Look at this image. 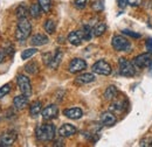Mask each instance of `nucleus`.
<instances>
[{"label":"nucleus","mask_w":152,"mask_h":147,"mask_svg":"<svg viewBox=\"0 0 152 147\" xmlns=\"http://www.w3.org/2000/svg\"><path fill=\"white\" fill-rule=\"evenodd\" d=\"M29 42H31V44L34 46V47H40V46L47 44V43L49 42V39H48L47 35L39 33V34H35V35H33V36L31 37V41H29Z\"/></svg>","instance_id":"nucleus-15"},{"label":"nucleus","mask_w":152,"mask_h":147,"mask_svg":"<svg viewBox=\"0 0 152 147\" xmlns=\"http://www.w3.org/2000/svg\"><path fill=\"white\" fill-rule=\"evenodd\" d=\"M101 123L104 126H114L117 123V118L111 111H105L101 114Z\"/></svg>","instance_id":"nucleus-11"},{"label":"nucleus","mask_w":152,"mask_h":147,"mask_svg":"<svg viewBox=\"0 0 152 147\" xmlns=\"http://www.w3.org/2000/svg\"><path fill=\"white\" fill-rule=\"evenodd\" d=\"M38 4L40 5L42 12L49 13L52 9V0H38Z\"/></svg>","instance_id":"nucleus-27"},{"label":"nucleus","mask_w":152,"mask_h":147,"mask_svg":"<svg viewBox=\"0 0 152 147\" xmlns=\"http://www.w3.org/2000/svg\"><path fill=\"white\" fill-rule=\"evenodd\" d=\"M43 27H45V31L48 34H53L55 32V29H56V23H55L54 20H47L45 22V26Z\"/></svg>","instance_id":"nucleus-28"},{"label":"nucleus","mask_w":152,"mask_h":147,"mask_svg":"<svg viewBox=\"0 0 152 147\" xmlns=\"http://www.w3.org/2000/svg\"><path fill=\"white\" fill-rule=\"evenodd\" d=\"M23 69H25L26 73L29 74V75H35V74L39 73V64L35 61H31L23 67Z\"/></svg>","instance_id":"nucleus-21"},{"label":"nucleus","mask_w":152,"mask_h":147,"mask_svg":"<svg viewBox=\"0 0 152 147\" xmlns=\"http://www.w3.org/2000/svg\"><path fill=\"white\" fill-rule=\"evenodd\" d=\"M28 106V97L25 96V95H20L17 96L14 99H13V108L15 110L21 111L23 109H26Z\"/></svg>","instance_id":"nucleus-13"},{"label":"nucleus","mask_w":152,"mask_h":147,"mask_svg":"<svg viewBox=\"0 0 152 147\" xmlns=\"http://www.w3.org/2000/svg\"><path fill=\"white\" fill-rule=\"evenodd\" d=\"M54 146H64V143L61 141V140H56L55 144H54Z\"/></svg>","instance_id":"nucleus-39"},{"label":"nucleus","mask_w":152,"mask_h":147,"mask_svg":"<svg viewBox=\"0 0 152 147\" xmlns=\"http://www.w3.org/2000/svg\"><path fill=\"white\" fill-rule=\"evenodd\" d=\"M42 111V103L40 100H35L34 103H32V105L29 106V114L33 118H37Z\"/></svg>","instance_id":"nucleus-19"},{"label":"nucleus","mask_w":152,"mask_h":147,"mask_svg":"<svg viewBox=\"0 0 152 147\" xmlns=\"http://www.w3.org/2000/svg\"><path fill=\"white\" fill-rule=\"evenodd\" d=\"M41 13H42V9H41V7H40V5H39L38 2L37 4H33L31 6V8H29V15L32 18L38 19L41 15Z\"/></svg>","instance_id":"nucleus-23"},{"label":"nucleus","mask_w":152,"mask_h":147,"mask_svg":"<svg viewBox=\"0 0 152 147\" xmlns=\"http://www.w3.org/2000/svg\"><path fill=\"white\" fill-rule=\"evenodd\" d=\"M145 47H146L148 52L152 54V37H149V39L146 40V42H145Z\"/></svg>","instance_id":"nucleus-37"},{"label":"nucleus","mask_w":152,"mask_h":147,"mask_svg":"<svg viewBox=\"0 0 152 147\" xmlns=\"http://www.w3.org/2000/svg\"><path fill=\"white\" fill-rule=\"evenodd\" d=\"M118 95V90L115 85H109L104 91V99L105 100H114Z\"/></svg>","instance_id":"nucleus-20"},{"label":"nucleus","mask_w":152,"mask_h":147,"mask_svg":"<svg viewBox=\"0 0 152 147\" xmlns=\"http://www.w3.org/2000/svg\"><path fill=\"white\" fill-rule=\"evenodd\" d=\"M87 2H88V0H75L74 1V6L77 9H83L87 6Z\"/></svg>","instance_id":"nucleus-32"},{"label":"nucleus","mask_w":152,"mask_h":147,"mask_svg":"<svg viewBox=\"0 0 152 147\" xmlns=\"http://www.w3.org/2000/svg\"><path fill=\"white\" fill-rule=\"evenodd\" d=\"M118 65H119V74L125 77H132L136 74V68L133 67L132 62H129L126 58L121 57L118 60Z\"/></svg>","instance_id":"nucleus-4"},{"label":"nucleus","mask_w":152,"mask_h":147,"mask_svg":"<svg viewBox=\"0 0 152 147\" xmlns=\"http://www.w3.org/2000/svg\"><path fill=\"white\" fill-rule=\"evenodd\" d=\"M17 84L19 87L20 91L22 92V95L27 96V97H31L32 96V84H31V81L29 78L26 76V75H18L17 76Z\"/></svg>","instance_id":"nucleus-5"},{"label":"nucleus","mask_w":152,"mask_h":147,"mask_svg":"<svg viewBox=\"0 0 152 147\" xmlns=\"http://www.w3.org/2000/svg\"><path fill=\"white\" fill-rule=\"evenodd\" d=\"M86 68H87V62H86L84 60H82V58H78V57L73 58V60L70 61L69 65H68V70H69L70 74L81 73V71H83Z\"/></svg>","instance_id":"nucleus-9"},{"label":"nucleus","mask_w":152,"mask_h":147,"mask_svg":"<svg viewBox=\"0 0 152 147\" xmlns=\"http://www.w3.org/2000/svg\"><path fill=\"white\" fill-rule=\"evenodd\" d=\"M91 71L94 74H97V75H102V76H109L113 69H111V65L104 61V60H99L95 62L91 67Z\"/></svg>","instance_id":"nucleus-6"},{"label":"nucleus","mask_w":152,"mask_h":147,"mask_svg":"<svg viewBox=\"0 0 152 147\" xmlns=\"http://www.w3.org/2000/svg\"><path fill=\"white\" fill-rule=\"evenodd\" d=\"M125 103L124 102H121V100H117L114 102L111 105H110V111L111 112H123L125 109Z\"/></svg>","instance_id":"nucleus-26"},{"label":"nucleus","mask_w":152,"mask_h":147,"mask_svg":"<svg viewBox=\"0 0 152 147\" xmlns=\"http://www.w3.org/2000/svg\"><path fill=\"white\" fill-rule=\"evenodd\" d=\"M62 57H63L62 50H61V49H56V52H55V54L52 57V61H50V63H49L48 67H49L50 69H56L57 67L60 65L61 61H62Z\"/></svg>","instance_id":"nucleus-18"},{"label":"nucleus","mask_w":152,"mask_h":147,"mask_svg":"<svg viewBox=\"0 0 152 147\" xmlns=\"http://www.w3.org/2000/svg\"><path fill=\"white\" fill-rule=\"evenodd\" d=\"M38 53V49L37 48H28V49H25L22 53H21V58L22 60H28L31 58L32 56H34Z\"/></svg>","instance_id":"nucleus-29"},{"label":"nucleus","mask_w":152,"mask_h":147,"mask_svg":"<svg viewBox=\"0 0 152 147\" xmlns=\"http://www.w3.org/2000/svg\"><path fill=\"white\" fill-rule=\"evenodd\" d=\"M17 138H18V134L15 131H6L2 134H0V146H12L15 143Z\"/></svg>","instance_id":"nucleus-8"},{"label":"nucleus","mask_w":152,"mask_h":147,"mask_svg":"<svg viewBox=\"0 0 152 147\" xmlns=\"http://www.w3.org/2000/svg\"><path fill=\"white\" fill-rule=\"evenodd\" d=\"M93 9L96 11V12H99V11L103 9V4H102L101 0H96L95 2L93 4Z\"/></svg>","instance_id":"nucleus-33"},{"label":"nucleus","mask_w":152,"mask_h":147,"mask_svg":"<svg viewBox=\"0 0 152 147\" xmlns=\"http://www.w3.org/2000/svg\"><path fill=\"white\" fill-rule=\"evenodd\" d=\"M55 133H56V129H55V126L53 124H41L35 130L37 139L39 141H42V143H47V141L54 140Z\"/></svg>","instance_id":"nucleus-1"},{"label":"nucleus","mask_w":152,"mask_h":147,"mask_svg":"<svg viewBox=\"0 0 152 147\" xmlns=\"http://www.w3.org/2000/svg\"><path fill=\"white\" fill-rule=\"evenodd\" d=\"M68 41L73 46H80L83 42V35H82L81 31H74V32H72L68 35Z\"/></svg>","instance_id":"nucleus-17"},{"label":"nucleus","mask_w":152,"mask_h":147,"mask_svg":"<svg viewBox=\"0 0 152 147\" xmlns=\"http://www.w3.org/2000/svg\"><path fill=\"white\" fill-rule=\"evenodd\" d=\"M58 114V108L55 104H50L48 106H46L43 110L41 111V116L43 118V120H52L55 119Z\"/></svg>","instance_id":"nucleus-10"},{"label":"nucleus","mask_w":152,"mask_h":147,"mask_svg":"<svg viewBox=\"0 0 152 147\" xmlns=\"http://www.w3.org/2000/svg\"><path fill=\"white\" fill-rule=\"evenodd\" d=\"M96 79L95 75L91 73H84V74H81L78 75L77 77L75 78V83L76 84H89V83H93L94 81Z\"/></svg>","instance_id":"nucleus-14"},{"label":"nucleus","mask_w":152,"mask_h":147,"mask_svg":"<svg viewBox=\"0 0 152 147\" xmlns=\"http://www.w3.org/2000/svg\"><path fill=\"white\" fill-rule=\"evenodd\" d=\"M117 2H118V6L121 8H125L128 5V0H117Z\"/></svg>","instance_id":"nucleus-38"},{"label":"nucleus","mask_w":152,"mask_h":147,"mask_svg":"<svg viewBox=\"0 0 152 147\" xmlns=\"http://www.w3.org/2000/svg\"><path fill=\"white\" fill-rule=\"evenodd\" d=\"M140 147H152V137H145L139 141Z\"/></svg>","instance_id":"nucleus-30"},{"label":"nucleus","mask_w":152,"mask_h":147,"mask_svg":"<svg viewBox=\"0 0 152 147\" xmlns=\"http://www.w3.org/2000/svg\"><path fill=\"white\" fill-rule=\"evenodd\" d=\"M113 48L116 52H131V42L123 35H115L111 41Z\"/></svg>","instance_id":"nucleus-3"},{"label":"nucleus","mask_w":152,"mask_h":147,"mask_svg":"<svg viewBox=\"0 0 152 147\" xmlns=\"http://www.w3.org/2000/svg\"><path fill=\"white\" fill-rule=\"evenodd\" d=\"M132 64L136 69H142V68H148L152 64V58L150 54L144 53L140 55L136 56L132 60Z\"/></svg>","instance_id":"nucleus-7"},{"label":"nucleus","mask_w":152,"mask_h":147,"mask_svg":"<svg viewBox=\"0 0 152 147\" xmlns=\"http://www.w3.org/2000/svg\"><path fill=\"white\" fill-rule=\"evenodd\" d=\"M76 132H77V129L74 125H72V124H63L58 129V135L61 138H68V137L74 135Z\"/></svg>","instance_id":"nucleus-12"},{"label":"nucleus","mask_w":152,"mask_h":147,"mask_svg":"<svg viewBox=\"0 0 152 147\" xmlns=\"http://www.w3.org/2000/svg\"><path fill=\"white\" fill-rule=\"evenodd\" d=\"M28 14H29V11L27 9V7L25 5H20V6H18V8L15 9V15H17L18 19L27 18Z\"/></svg>","instance_id":"nucleus-24"},{"label":"nucleus","mask_w":152,"mask_h":147,"mask_svg":"<svg viewBox=\"0 0 152 147\" xmlns=\"http://www.w3.org/2000/svg\"><path fill=\"white\" fill-rule=\"evenodd\" d=\"M81 33L83 35V40L89 41L91 39V36H93V28L89 25H84L82 27V29H81Z\"/></svg>","instance_id":"nucleus-25"},{"label":"nucleus","mask_w":152,"mask_h":147,"mask_svg":"<svg viewBox=\"0 0 152 147\" xmlns=\"http://www.w3.org/2000/svg\"><path fill=\"white\" fill-rule=\"evenodd\" d=\"M123 34H125V35H128V36H131L133 39H139L140 37V34L139 33H134L132 31H129V29H124L123 31Z\"/></svg>","instance_id":"nucleus-34"},{"label":"nucleus","mask_w":152,"mask_h":147,"mask_svg":"<svg viewBox=\"0 0 152 147\" xmlns=\"http://www.w3.org/2000/svg\"><path fill=\"white\" fill-rule=\"evenodd\" d=\"M4 58H5V53L4 52H0V63L4 61Z\"/></svg>","instance_id":"nucleus-40"},{"label":"nucleus","mask_w":152,"mask_h":147,"mask_svg":"<svg viewBox=\"0 0 152 147\" xmlns=\"http://www.w3.org/2000/svg\"><path fill=\"white\" fill-rule=\"evenodd\" d=\"M2 117H4V112H2V110H1V108H0V122H1Z\"/></svg>","instance_id":"nucleus-41"},{"label":"nucleus","mask_w":152,"mask_h":147,"mask_svg":"<svg viewBox=\"0 0 152 147\" xmlns=\"http://www.w3.org/2000/svg\"><path fill=\"white\" fill-rule=\"evenodd\" d=\"M107 31V25L104 22H98L95 27L93 28V35L94 36H101Z\"/></svg>","instance_id":"nucleus-22"},{"label":"nucleus","mask_w":152,"mask_h":147,"mask_svg":"<svg viewBox=\"0 0 152 147\" xmlns=\"http://www.w3.org/2000/svg\"><path fill=\"white\" fill-rule=\"evenodd\" d=\"M32 33V25L28 21L27 18L19 19L18 26H17V31H15V39L19 42L26 41Z\"/></svg>","instance_id":"nucleus-2"},{"label":"nucleus","mask_w":152,"mask_h":147,"mask_svg":"<svg viewBox=\"0 0 152 147\" xmlns=\"http://www.w3.org/2000/svg\"><path fill=\"white\" fill-rule=\"evenodd\" d=\"M10 92H11V85H10V84H5V85H2V87L0 88V98L5 97V96L8 95Z\"/></svg>","instance_id":"nucleus-31"},{"label":"nucleus","mask_w":152,"mask_h":147,"mask_svg":"<svg viewBox=\"0 0 152 147\" xmlns=\"http://www.w3.org/2000/svg\"><path fill=\"white\" fill-rule=\"evenodd\" d=\"M143 2V0H128V5H130L131 7H138L140 6Z\"/></svg>","instance_id":"nucleus-36"},{"label":"nucleus","mask_w":152,"mask_h":147,"mask_svg":"<svg viewBox=\"0 0 152 147\" xmlns=\"http://www.w3.org/2000/svg\"><path fill=\"white\" fill-rule=\"evenodd\" d=\"M63 114L69 118V119H73V120H77L80 118H82L83 116V111L81 110L80 108H70V109H66L63 110Z\"/></svg>","instance_id":"nucleus-16"},{"label":"nucleus","mask_w":152,"mask_h":147,"mask_svg":"<svg viewBox=\"0 0 152 147\" xmlns=\"http://www.w3.org/2000/svg\"><path fill=\"white\" fill-rule=\"evenodd\" d=\"M52 57H53V54H50V53H47V54L43 55V63H45L47 67L49 65V63H50V61H52Z\"/></svg>","instance_id":"nucleus-35"}]
</instances>
